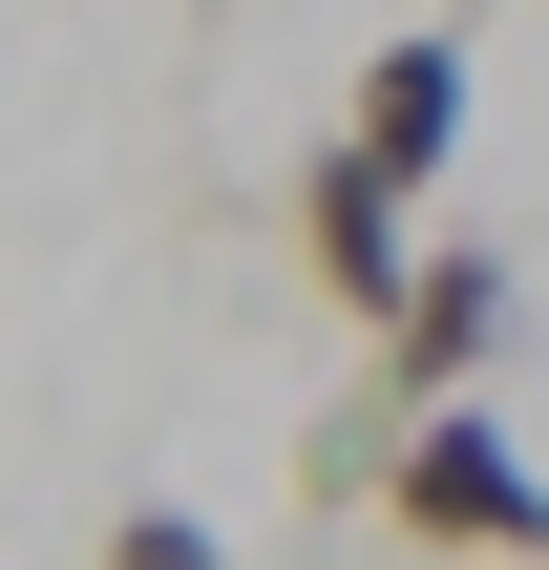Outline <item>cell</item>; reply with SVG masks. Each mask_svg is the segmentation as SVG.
Wrapping results in <instances>:
<instances>
[{
  "label": "cell",
  "mask_w": 549,
  "mask_h": 570,
  "mask_svg": "<svg viewBox=\"0 0 549 570\" xmlns=\"http://www.w3.org/2000/svg\"><path fill=\"white\" fill-rule=\"evenodd\" d=\"M381 529L423 570H549V487L487 402H381Z\"/></svg>",
  "instance_id": "6da1fadb"
},
{
  "label": "cell",
  "mask_w": 549,
  "mask_h": 570,
  "mask_svg": "<svg viewBox=\"0 0 549 570\" xmlns=\"http://www.w3.org/2000/svg\"><path fill=\"white\" fill-rule=\"evenodd\" d=\"M296 275H317L360 338H381V317H402V275H423V190H402V169H360V127H317V148H296Z\"/></svg>",
  "instance_id": "7a4b0ae2"
},
{
  "label": "cell",
  "mask_w": 549,
  "mask_h": 570,
  "mask_svg": "<svg viewBox=\"0 0 549 570\" xmlns=\"http://www.w3.org/2000/svg\"><path fill=\"white\" fill-rule=\"evenodd\" d=\"M508 317H529V275H508V233H423V275H402V317H381V402H487V360H508Z\"/></svg>",
  "instance_id": "3957f363"
},
{
  "label": "cell",
  "mask_w": 549,
  "mask_h": 570,
  "mask_svg": "<svg viewBox=\"0 0 549 570\" xmlns=\"http://www.w3.org/2000/svg\"><path fill=\"white\" fill-rule=\"evenodd\" d=\"M465 106H487V85H465V42H444V21H402V42H360V106H339V127H360V169L444 190V169H465Z\"/></svg>",
  "instance_id": "277c9868"
},
{
  "label": "cell",
  "mask_w": 549,
  "mask_h": 570,
  "mask_svg": "<svg viewBox=\"0 0 549 570\" xmlns=\"http://www.w3.org/2000/svg\"><path fill=\"white\" fill-rule=\"evenodd\" d=\"M85 570H233V550H212V508H169V487H127V508H106V550H85Z\"/></svg>",
  "instance_id": "5b68a950"
}]
</instances>
